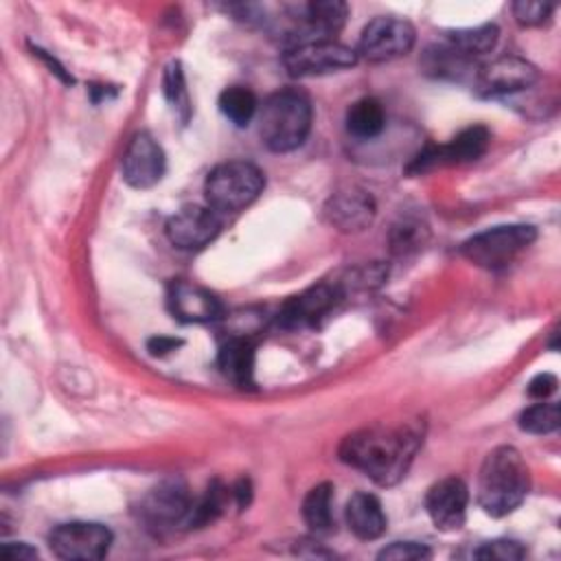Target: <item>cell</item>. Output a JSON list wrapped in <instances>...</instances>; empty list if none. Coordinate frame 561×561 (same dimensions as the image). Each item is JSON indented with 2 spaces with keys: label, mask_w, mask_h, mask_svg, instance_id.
Listing matches in <instances>:
<instances>
[{
  "label": "cell",
  "mask_w": 561,
  "mask_h": 561,
  "mask_svg": "<svg viewBox=\"0 0 561 561\" xmlns=\"http://www.w3.org/2000/svg\"><path fill=\"white\" fill-rule=\"evenodd\" d=\"M230 493L234 495L237 504H239L241 508H245V506L250 504V497H252V484H250V480H248V478H241V480L232 486Z\"/></svg>",
  "instance_id": "e575fe53"
},
{
  "label": "cell",
  "mask_w": 561,
  "mask_h": 561,
  "mask_svg": "<svg viewBox=\"0 0 561 561\" xmlns=\"http://www.w3.org/2000/svg\"><path fill=\"white\" fill-rule=\"evenodd\" d=\"M554 390H557V377L550 375V373H539L528 383V394L533 399H539V401L548 399Z\"/></svg>",
  "instance_id": "1f68e13d"
},
{
  "label": "cell",
  "mask_w": 561,
  "mask_h": 561,
  "mask_svg": "<svg viewBox=\"0 0 561 561\" xmlns=\"http://www.w3.org/2000/svg\"><path fill=\"white\" fill-rule=\"evenodd\" d=\"M559 423H561L559 403L546 401V399L526 408L519 414V427L528 434H550L559 427Z\"/></svg>",
  "instance_id": "4316f807"
},
{
  "label": "cell",
  "mask_w": 561,
  "mask_h": 561,
  "mask_svg": "<svg viewBox=\"0 0 561 561\" xmlns=\"http://www.w3.org/2000/svg\"><path fill=\"white\" fill-rule=\"evenodd\" d=\"M2 554L11 561H22V559H35L37 550L24 541H15V543H2Z\"/></svg>",
  "instance_id": "836d02e7"
},
{
  "label": "cell",
  "mask_w": 561,
  "mask_h": 561,
  "mask_svg": "<svg viewBox=\"0 0 561 561\" xmlns=\"http://www.w3.org/2000/svg\"><path fill=\"white\" fill-rule=\"evenodd\" d=\"M554 4L537 2V0H519L513 4V15L522 26H541L550 20Z\"/></svg>",
  "instance_id": "f546056e"
},
{
  "label": "cell",
  "mask_w": 561,
  "mask_h": 561,
  "mask_svg": "<svg viewBox=\"0 0 561 561\" xmlns=\"http://www.w3.org/2000/svg\"><path fill=\"white\" fill-rule=\"evenodd\" d=\"M491 142V134L484 125H471L462 129L456 138H451L445 145L427 147L423 153H419L412 162V171H425L434 167H449V164H465L478 160Z\"/></svg>",
  "instance_id": "4fadbf2b"
},
{
  "label": "cell",
  "mask_w": 561,
  "mask_h": 561,
  "mask_svg": "<svg viewBox=\"0 0 561 561\" xmlns=\"http://www.w3.org/2000/svg\"><path fill=\"white\" fill-rule=\"evenodd\" d=\"M162 92H164L169 105L173 107V112L182 118V123H186L191 116V101H188V90H186V81H184L180 61H171L164 68Z\"/></svg>",
  "instance_id": "d4e9b609"
},
{
  "label": "cell",
  "mask_w": 561,
  "mask_h": 561,
  "mask_svg": "<svg viewBox=\"0 0 561 561\" xmlns=\"http://www.w3.org/2000/svg\"><path fill=\"white\" fill-rule=\"evenodd\" d=\"M537 232L526 224L495 226L469 237L460 245V254L482 270H502L511 265L533 241Z\"/></svg>",
  "instance_id": "5b68a950"
},
{
  "label": "cell",
  "mask_w": 561,
  "mask_h": 561,
  "mask_svg": "<svg viewBox=\"0 0 561 561\" xmlns=\"http://www.w3.org/2000/svg\"><path fill=\"white\" fill-rule=\"evenodd\" d=\"M164 169L167 158L160 142L147 131L136 134L123 153V180L134 188H151L162 180Z\"/></svg>",
  "instance_id": "7c38bea8"
},
{
  "label": "cell",
  "mask_w": 561,
  "mask_h": 561,
  "mask_svg": "<svg viewBox=\"0 0 561 561\" xmlns=\"http://www.w3.org/2000/svg\"><path fill=\"white\" fill-rule=\"evenodd\" d=\"M497 37H500V31L495 24H480V26H469V28H458L447 33V44L473 61V57L491 53L497 44Z\"/></svg>",
  "instance_id": "7402d4cb"
},
{
  "label": "cell",
  "mask_w": 561,
  "mask_h": 561,
  "mask_svg": "<svg viewBox=\"0 0 561 561\" xmlns=\"http://www.w3.org/2000/svg\"><path fill=\"white\" fill-rule=\"evenodd\" d=\"M414 39L416 31L408 20L394 15H377L364 26L355 53L357 57H364L373 64L392 61L408 55L414 46Z\"/></svg>",
  "instance_id": "52a82bcc"
},
{
  "label": "cell",
  "mask_w": 561,
  "mask_h": 561,
  "mask_svg": "<svg viewBox=\"0 0 561 561\" xmlns=\"http://www.w3.org/2000/svg\"><path fill=\"white\" fill-rule=\"evenodd\" d=\"M182 344H184V342H182L180 337L156 335V337H151V340L147 342V351H149V355H153V357H164V355L178 351Z\"/></svg>",
  "instance_id": "d6a6232c"
},
{
  "label": "cell",
  "mask_w": 561,
  "mask_h": 561,
  "mask_svg": "<svg viewBox=\"0 0 561 561\" xmlns=\"http://www.w3.org/2000/svg\"><path fill=\"white\" fill-rule=\"evenodd\" d=\"M263 171L248 160H228L217 164L206 182V202L215 213H239L263 191Z\"/></svg>",
  "instance_id": "277c9868"
},
{
  "label": "cell",
  "mask_w": 561,
  "mask_h": 561,
  "mask_svg": "<svg viewBox=\"0 0 561 561\" xmlns=\"http://www.w3.org/2000/svg\"><path fill=\"white\" fill-rule=\"evenodd\" d=\"M344 296V283H318L298 296L289 298L278 311V324L285 329H302L316 324L322 316H327L335 302Z\"/></svg>",
  "instance_id": "5bb4252c"
},
{
  "label": "cell",
  "mask_w": 561,
  "mask_h": 561,
  "mask_svg": "<svg viewBox=\"0 0 561 561\" xmlns=\"http://www.w3.org/2000/svg\"><path fill=\"white\" fill-rule=\"evenodd\" d=\"M539 79V70L515 55L497 57L484 64L476 75V92L480 96H506L528 90Z\"/></svg>",
  "instance_id": "30bf717a"
},
{
  "label": "cell",
  "mask_w": 561,
  "mask_h": 561,
  "mask_svg": "<svg viewBox=\"0 0 561 561\" xmlns=\"http://www.w3.org/2000/svg\"><path fill=\"white\" fill-rule=\"evenodd\" d=\"M386 127V110L379 99L364 96L348 105L346 110V129L351 136L370 140L377 138Z\"/></svg>",
  "instance_id": "44dd1931"
},
{
  "label": "cell",
  "mask_w": 561,
  "mask_h": 561,
  "mask_svg": "<svg viewBox=\"0 0 561 561\" xmlns=\"http://www.w3.org/2000/svg\"><path fill=\"white\" fill-rule=\"evenodd\" d=\"M167 237L180 250H202L221 230V221L210 206H184L167 219Z\"/></svg>",
  "instance_id": "9a60e30c"
},
{
  "label": "cell",
  "mask_w": 561,
  "mask_h": 561,
  "mask_svg": "<svg viewBox=\"0 0 561 561\" xmlns=\"http://www.w3.org/2000/svg\"><path fill=\"white\" fill-rule=\"evenodd\" d=\"M427 239V226L412 217H401L397 224H392L390 230V250L392 254H410L419 250Z\"/></svg>",
  "instance_id": "484cf974"
},
{
  "label": "cell",
  "mask_w": 561,
  "mask_h": 561,
  "mask_svg": "<svg viewBox=\"0 0 561 561\" xmlns=\"http://www.w3.org/2000/svg\"><path fill=\"white\" fill-rule=\"evenodd\" d=\"M221 114L237 127H245L259 112L256 94L245 85H230L219 94Z\"/></svg>",
  "instance_id": "cb8c5ba5"
},
{
  "label": "cell",
  "mask_w": 561,
  "mask_h": 561,
  "mask_svg": "<svg viewBox=\"0 0 561 561\" xmlns=\"http://www.w3.org/2000/svg\"><path fill=\"white\" fill-rule=\"evenodd\" d=\"M193 497L184 480L169 478L158 482L140 502V515L151 526H175L188 522Z\"/></svg>",
  "instance_id": "8fae6325"
},
{
  "label": "cell",
  "mask_w": 561,
  "mask_h": 561,
  "mask_svg": "<svg viewBox=\"0 0 561 561\" xmlns=\"http://www.w3.org/2000/svg\"><path fill=\"white\" fill-rule=\"evenodd\" d=\"M344 515L351 533L364 541H373L381 537L388 526L379 497L366 491H357L348 497Z\"/></svg>",
  "instance_id": "d6986e66"
},
{
  "label": "cell",
  "mask_w": 561,
  "mask_h": 561,
  "mask_svg": "<svg viewBox=\"0 0 561 561\" xmlns=\"http://www.w3.org/2000/svg\"><path fill=\"white\" fill-rule=\"evenodd\" d=\"M357 64V53L335 39L309 42L285 48L283 66L291 77H320Z\"/></svg>",
  "instance_id": "ba28073f"
},
{
  "label": "cell",
  "mask_w": 561,
  "mask_h": 561,
  "mask_svg": "<svg viewBox=\"0 0 561 561\" xmlns=\"http://www.w3.org/2000/svg\"><path fill=\"white\" fill-rule=\"evenodd\" d=\"M167 300L171 313L182 322H213L224 313V307L213 291L184 278L169 285Z\"/></svg>",
  "instance_id": "e0dca14e"
},
{
  "label": "cell",
  "mask_w": 561,
  "mask_h": 561,
  "mask_svg": "<svg viewBox=\"0 0 561 561\" xmlns=\"http://www.w3.org/2000/svg\"><path fill=\"white\" fill-rule=\"evenodd\" d=\"M48 546L59 559L94 561L107 554L112 530L99 522H68L53 528Z\"/></svg>",
  "instance_id": "9c48e42d"
},
{
  "label": "cell",
  "mask_w": 561,
  "mask_h": 561,
  "mask_svg": "<svg viewBox=\"0 0 561 561\" xmlns=\"http://www.w3.org/2000/svg\"><path fill=\"white\" fill-rule=\"evenodd\" d=\"M217 366L226 379L239 388L254 383V344L245 335L226 340L217 353Z\"/></svg>",
  "instance_id": "ffe728a7"
},
{
  "label": "cell",
  "mask_w": 561,
  "mask_h": 561,
  "mask_svg": "<svg viewBox=\"0 0 561 561\" xmlns=\"http://www.w3.org/2000/svg\"><path fill=\"white\" fill-rule=\"evenodd\" d=\"M526 554V548L515 539H493L484 541L480 548L473 550L476 559H497V561H517Z\"/></svg>",
  "instance_id": "f1b7e54d"
},
{
  "label": "cell",
  "mask_w": 561,
  "mask_h": 561,
  "mask_svg": "<svg viewBox=\"0 0 561 561\" xmlns=\"http://www.w3.org/2000/svg\"><path fill=\"white\" fill-rule=\"evenodd\" d=\"M287 11V26L285 48L309 44V42H327L333 39L348 15V7L340 0H313L285 7Z\"/></svg>",
  "instance_id": "8992f818"
},
{
  "label": "cell",
  "mask_w": 561,
  "mask_h": 561,
  "mask_svg": "<svg viewBox=\"0 0 561 561\" xmlns=\"http://www.w3.org/2000/svg\"><path fill=\"white\" fill-rule=\"evenodd\" d=\"M324 215L342 232H359L373 224L375 202L362 188H344L329 197Z\"/></svg>",
  "instance_id": "ac0fdd59"
},
{
  "label": "cell",
  "mask_w": 561,
  "mask_h": 561,
  "mask_svg": "<svg viewBox=\"0 0 561 561\" xmlns=\"http://www.w3.org/2000/svg\"><path fill=\"white\" fill-rule=\"evenodd\" d=\"M530 486L528 465L511 445L491 449L478 473V504L491 517L513 513L526 497Z\"/></svg>",
  "instance_id": "7a4b0ae2"
},
{
  "label": "cell",
  "mask_w": 561,
  "mask_h": 561,
  "mask_svg": "<svg viewBox=\"0 0 561 561\" xmlns=\"http://www.w3.org/2000/svg\"><path fill=\"white\" fill-rule=\"evenodd\" d=\"M311 101L305 92L285 88L270 94L259 112V134L267 149L276 153L298 149L311 129Z\"/></svg>",
  "instance_id": "3957f363"
},
{
  "label": "cell",
  "mask_w": 561,
  "mask_h": 561,
  "mask_svg": "<svg viewBox=\"0 0 561 561\" xmlns=\"http://www.w3.org/2000/svg\"><path fill=\"white\" fill-rule=\"evenodd\" d=\"M432 552L427 546L416 543V541H394L386 548L379 550V559H388V561H421L427 559Z\"/></svg>",
  "instance_id": "4dcf8cb0"
},
{
  "label": "cell",
  "mask_w": 561,
  "mask_h": 561,
  "mask_svg": "<svg viewBox=\"0 0 561 561\" xmlns=\"http://www.w3.org/2000/svg\"><path fill=\"white\" fill-rule=\"evenodd\" d=\"M331 500H333V484L320 482L305 495L302 502V519L313 533H329L333 526V513H331Z\"/></svg>",
  "instance_id": "603a6c76"
},
{
  "label": "cell",
  "mask_w": 561,
  "mask_h": 561,
  "mask_svg": "<svg viewBox=\"0 0 561 561\" xmlns=\"http://www.w3.org/2000/svg\"><path fill=\"white\" fill-rule=\"evenodd\" d=\"M421 443L423 432L416 425H370L344 436L337 454L342 462L359 469L373 482L392 486L405 476Z\"/></svg>",
  "instance_id": "6da1fadb"
},
{
  "label": "cell",
  "mask_w": 561,
  "mask_h": 561,
  "mask_svg": "<svg viewBox=\"0 0 561 561\" xmlns=\"http://www.w3.org/2000/svg\"><path fill=\"white\" fill-rule=\"evenodd\" d=\"M467 504L469 489L456 476L434 482L425 495V511L432 524L443 533H454L465 526Z\"/></svg>",
  "instance_id": "2e32d148"
},
{
  "label": "cell",
  "mask_w": 561,
  "mask_h": 561,
  "mask_svg": "<svg viewBox=\"0 0 561 561\" xmlns=\"http://www.w3.org/2000/svg\"><path fill=\"white\" fill-rule=\"evenodd\" d=\"M226 500H228V489L224 484H219L217 480H213L208 484V489L204 491V495L193 502V508H191V515H188L186 524L188 526H204V524L213 522L224 511Z\"/></svg>",
  "instance_id": "83f0119b"
}]
</instances>
